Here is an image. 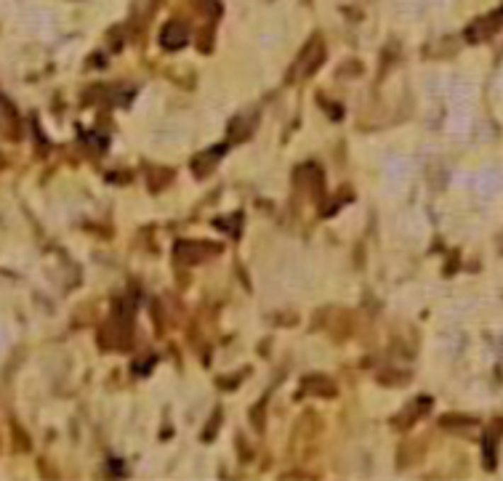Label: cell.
I'll return each mask as SVG.
<instances>
[{"label": "cell", "instance_id": "obj_1", "mask_svg": "<svg viewBox=\"0 0 503 481\" xmlns=\"http://www.w3.org/2000/svg\"><path fill=\"white\" fill-rule=\"evenodd\" d=\"M186 43V30L181 27V24H168L163 33V45H171V48H176V45H184Z\"/></svg>", "mask_w": 503, "mask_h": 481}]
</instances>
